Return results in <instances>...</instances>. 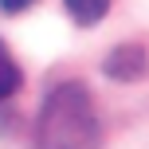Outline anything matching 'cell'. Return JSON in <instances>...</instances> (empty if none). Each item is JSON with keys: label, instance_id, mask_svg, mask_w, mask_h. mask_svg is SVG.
Returning <instances> with one entry per match:
<instances>
[{"label": "cell", "instance_id": "obj_5", "mask_svg": "<svg viewBox=\"0 0 149 149\" xmlns=\"http://www.w3.org/2000/svg\"><path fill=\"white\" fill-rule=\"evenodd\" d=\"M31 4H36V0H0V12H8V16H16V12H28Z\"/></svg>", "mask_w": 149, "mask_h": 149}, {"label": "cell", "instance_id": "obj_2", "mask_svg": "<svg viewBox=\"0 0 149 149\" xmlns=\"http://www.w3.org/2000/svg\"><path fill=\"white\" fill-rule=\"evenodd\" d=\"M102 74L110 82H137L149 74V51L141 43H118L102 59Z\"/></svg>", "mask_w": 149, "mask_h": 149}, {"label": "cell", "instance_id": "obj_1", "mask_svg": "<svg viewBox=\"0 0 149 149\" xmlns=\"http://www.w3.org/2000/svg\"><path fill=\"white\" fill-rule=\"evenodd\" d=\"M36 149H102L94 98L82 82H59L36 118Z\"/></svg>", "mask_w": 149, "mask_h": 149}, {"label": "cell", "instance_id": "obj_3", "mask_svg": "<svg viewBox=\"0 0 149 149\" xmlns=\"http://www.w3.org/2000/svg\"><path fill=\"white\" fill-rule=\"evenodd\" d=\"M63 8H67V16L79 28H90V24H98L110 12V0H63Z\"/></svg>", "mask_w": 149, "mask_h": 149}, {"label": "cell", "instance_id": "obj_4", "mask_svg": "<svg viewBox=\"0 0 149 149\" xmlns=\"http://www.w3.org/2000/svg\"><path fill=\"white\" fill-rule=\"evenodd\" d=\"M20 82H24V74H20V67H16L8 43L0 39V102H4V98H12L16 90H20Z\"/></svg>", "mask_w": 149, "mask_h": 149}]
</instances>
